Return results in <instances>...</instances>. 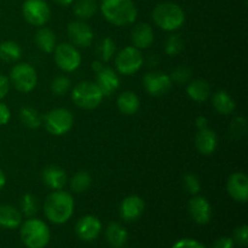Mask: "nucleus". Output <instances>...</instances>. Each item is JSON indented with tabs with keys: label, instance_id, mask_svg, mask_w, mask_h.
I'll return each instance as SVG.
<instances>
[{
	"label": "nucleus",
	"instance_id": "nucleus-1",
	"mask_svg": "<svg viewBox=\"0 0 248 248\" xmlns=\"http://www.w3.org/2000/svg\"><path fill=\"white\" fill-rule=\"evenodd\" d=\"M74 199L67 191L55 190L46 198L44 213L53 224H64L74 212Z\"/></svg>",
	"mask_w": 248,
	"mask_h": 248
},
{
	"label": "nucleus",
	"instance_id": "nucleus-2",
	"mask_svg": "<svg viewBox=\"0 0 248 248\" xmlns=\"http://www.w3.org/2000/svg\"><path fill=\"white\" fill-rule=\"evenodd\" d=\"M102 15L114 26H128L137 18V7L132 0H102Z\"/></svg>",
	"mask_w": 248,
	"mask_h": 248
},
{
	"label": "nucleus",
	"instance_id": "nucleus-3",
	"mask_svg": "<svg viewBox=\"0 0 248 248\" xmlns=\"http://www.w3.org/2000/svg\"><path fill=\"white\" fill-rule=\"evenodd\" d=\"M153 21L161 29L173 31L181 28L186 21L183 9L174 2H161L153 10Z\"/></svg>",
	"mask_w": 248,
	"mask_h": 248
},
{
	"label": "nucleus",
	"instance_id": "nucleus-4",
	"mask_svg": "<svg viewBox=\"0 0 248 248\" xmlns=\"http://www.w3.org/2000/svg\"><path fill=\"white\" fill-rule=\"evenodd\" d=\"M21 240L28 248H45L50 241V229L43 220L29 218L21 227Z\"/></svg>",
	"mask_w": 248,
	"mask_h": 248
},
{
	"label": "nucleus",
	"instance_id": "nucleus-5",
	"mask_svg": "<svg viewBox=\"0 0 248 248\" xmlns=\"http://www.w3.org/2000/svg\"><path fill=\"white\" fill-rule=\"evenodd\" d=\"M103 93L97 86V84L91 81H82L75 85L72 91V99L79 108L91 109L97 108L103 99Z\"/></svg>",
	"mask_w": 248,
	"mask_h": 248
},
{
	"label": "nucleus",
	"instance_id": "nucleus-6",
	"mask_svg": "<svg viewBox=\"0 0 248 248\" xmlns=\"http://www.w3.org/2000/svg\"><path fill=\"white\" fill-rule=\"evenodd\" d=\"M10 81L16 90L23 93L33 91L38 82V74L33 65L28 63H18L10 73Z\"/></svg>",
	"mask_w": 248,
	"mask_h": 248
},
{
	"label": "nucleus",
	"instance_id": "nucleus-7",
	"mask_svg": "<svg viewBox=\"0 0 248 248\" xmlns=\"http://www.w3.org/2000/svg\"><path fill=\"white\" fill-rule=\"evenodd\" d=\"M44 124L48 133L53 136H62L72 130L74 118L68 109L56 108L46 114Z\"/></svg>",
	"mask_w": 248,
	"mask_h": 248
},
{
	"label": "nucleus",
	"instance_id": "nucleus-8",
	"mask_svg": "<svg viewBox=\"0 0 248 248\" xmlns=\"http://www.w3.org/2000/svg\"><path fill=\"white\" fill-rule=\"evenodd\" d=\"M143 65V56L140 48L127 46L118 53L115 58V67L123 75L136 74Z\"/></svg>",
	"mask_w": 248,
	"mask_h": 248
},
{
	"label": "nucleus",
	"instance_id": "nucleus-9",
	"mask_svg": "<svg viewBox=\"0 0 248 248\" xmlns=\"http://www.w3.org/2000/svg\"><path fill=\"white\" fill-rule=\"evenodd\" d=\"M55 62L61 70L65 73H72L77 70L81 64V55L72 44L63 43L56 46Z\"/></svg>",
	"mask_w": 248,
	"mask_h": 248
},
{
	"label": "nucleus",
	"instance_id": "nucleus-10",
	"mask_svg": "<svg viewBox=\"0 0 248 248\" xmlns=\"http://www.w3.org/2000/svg\"><path fill=\"white\" fill-rule=\"evenodd\" d=\"M24 19L33 26H45L51 16V10L45 0H26L22 5Z\"/></svg>",
	"mask_w": 248,
	"mask_h": 248
},
{
	"label": "nucleus",
	"instance_id": "nucleus-11",
	"mask_svg": "<svg viewBox=\"0 0 248 248\" xmlns=\"http://www.w3.org/2000/svg\"><path fill=\"white\" fill-rule=\"evenodd\" d=\"M67 31L72 45L75 47H89L93 41V31L81 19L70 22L68 24Z\"/></svg>",
	"mask_w": 248,
	"mask_h": 248
},
{
	"label": "nucleus",
	"instance_id": "nucleus-12",
	"mask_svg": "<svg viewBox=\"0 0 248 248\" xmlns=\"http://www.w3.org/2000/svg\"><path fill=\"white\" fill-rule=\"evenodd\" d=\"M145 91L154 97L166 94L171 90L172 80L170 75L162 72H150L143 79Z\"/></svg>",
	"mask_w": 248,
	"mask_h": 248
},
{
	"label": "nucleus",
	"instance_id": "nucleus-13",
	"mask_svg": "<svg viewBox=\"0 0 248 248\" xmlns=\"http://www.w3.org/2000/svg\"><path fill=\"white\" fill-rule=\"evenodd\" d=\"M101 232V220L92 215H87L80 218L75 225V232H77L78 237L82 241H93L99 236Z\"/></svg>",
	"mask_w": 248,
	"mask_h": 248
},
{
	"label": "nucleus",
	"instance_id": "nucleus-14",
	"mask_svg": "<svg viewBox=\"0 0 248 248\" xmlns=\"http://www.w3.org/2000/svg\"><path fill=\"white\" fill-rule=\"evenodd\" d=\"M227 190L237 202L245 203L248 200V177L242 172H235L228 178Z\"/></svg>",
	"mask_w": 248,
	"mask_h": 248
},
{
	"label": "nucleus",
	"instance_id": "nucleus-15",
	"mask_svg": "<svg viewBox=\"0 0 248 248\" xmlns=\"http://www.w3.org/2000/svg\"><path fill=\"white\" fill-rule=\"evenodd\" d=\"M188 208L194 222L200 225H205L210 223L211 217H212V208H211L210 202L205 198L199 195L194 196L189 201Z\"/></svg>",
	"mask_w": 248,
	"mask_h": 248
},
{
	"label": "nucleus",
	"instance_id": "nucleus-16",
	"mask_svg": "<svg viewBox=\"0 0 248 248\" xmlns=\"http://www.w3.org/2000/svg\"><path fill=\"white\" fill-rule=\"evenodd\" d=\"M144 201L137 195L127 196L120 205V217L126 222L137 220L144 212Z\"/></svg>",
	"mask_w": 248,
	"mask_h": 248
},
{
	"label": "nucleus",
	"instance_id": "nucleus-17",
	"mask_svg": "<svg viewBox=\"0 0 248 248\" xmlns=\"http://www.w3.org/2000/svg\"><path fill=\"white\" fill-rule=\"evenodd\" d=\"M97 86L102 91L103 96H110L120 86V79L111 68H102L97 73Z\"/></svg>",
	"mask_w": 248,
	"mask_h": 248
},
{
	"label": "nucleus",
	"instance_id": "nucleus-18",
	"mask_svg": "<svg viewBox=\"0 0 248 248\" xmlns=\"http://www.w3.org/2000/svg\"><path fill=\"white\" fill-rule=\"evenodd\" d=\"M195 147L200 154H213L218 147V137L215 131L208 127L199 131L195 138Z\"/></svg>",
	"mask_w": 248,
	"mask_h": 248
},
{
	"label": "nucleus",
	"instance_id": "nucleus-19",
	"mask_svg": "<svg viewBox=\"0 0 248 248\" xmlns=\"http://www.w3.org/2000/svg\"><path fill=\"white\" fill-rule=\"evenodd\" d=\"M44 184L52 190H61L67 183V173L58 166H48L41 173Z\"/></svg>",
	"mask_w": 248,
	"mask_h": 248
},
{
	"label": "nucleus",
	"instance_id": "nucleus-20",
	"mask_svg": "<svg viewBox=\"0 0 248 248\" xmlns=\"http://www.w3.org/2000/svg\"><path fill=\"white\" fill-rule=\"evenodd\" d=\"M131 39L137 48H148L154 43V31L148 23H140L133 27Z\"/></svg>",
	"mask_w": 248,
	"mask_h": 248
},
{
	"label": "nucleus",
	"instance_id": "nucleus-21",
	"mask_svg": "<svg viewBox=\"0 0 248 248\" xmlns=\"http://www.w3.org/2000/svg\"><path fill=\"white\" fill-rule=\"evenodd\" d=\"M22 223V215L16 207L0 205V227L5 229H16Z\"/></svg>",
	"mask_w": 248,
	"mask_h": 248
},
{
	"label": "nucleus",
	"instance_id": "nucleus-22",
	"mask_svg": "<svg viewBox=\"0 0 248 248\" xmlns=\"http://www.w3.org/2000/svg\"><path fill=\"white\" fill-rule=\"evenodd\" d=\"M118 108L120 110V113H123L124 115H133V114L137 113L140 110V98H138L137 94L135 92L131 91H125L118 97Z\"/></svg>",
	"mask_w": 248,
	"mask_h": 248
},
{
	"label": "nucleus",
	"instance_id": "nucleus-23",
	"mask_svg": "<svg viewBox=\"0 0 248 248\" xmlns=\"http://www.w3.org/2000/svg\"><path fill=\"white\" fill-rule=\"evenodd\" d=\"M106 239L113 248H123L127 242L128 234L119 223H110L106 230Z\"/></svg>",
	"mask_w": 248,
	"mask_h": 248
},
{
	"label": "nucleus",
	"instance_id": "nucleus-24",
	"mask_svg": "<svg viewBox=\"0 0 248 248\" xmlns=\"http://www.w3.org/2000/svg\"><path fill=\"white\" fill-rule=\"evenodd\" d=\"M186 93L193 101L205 102L210 98L211 87L208 82L203 79H196L188 82L186 85Z\"/></svg>",
	"mask_w": 248,
	"mask_h": 248
},
{
	"label": "nucleus",
	"instance_id": "nucleus-25",
	"mask_svg": "<svg viewBox=\"0 0 248 248\" xmlns=\"http://www.w3.org/2000/svg\"><path fill=\"white\" fill-rule=\"evenodd\" d=\"M56 34L46 27H41L35 34V44L40 51L45 53H52L56 48Z\"/></svg>",
	"mask_w": 248,
	"mask_h": 248
},
{
	"label": "nucleus",
	"instance_id": "nucleus-26",
	"mask_svg": "<svg viewBox=\"0 0 248 248\" xmlns=\"http://www.w3.org/2000/svg\"><path fill=\"white\" fill-rule=\"evenodd\" d=\"M213 108L218 114L222 115H229L235 110V101L227 91H218L213 94L212 98Z\"/></svg>",
	"mask_w": 248,
	"mask_h": 248
},
{
	"label": "nucleus",
	"instance_id": "nucleus-27",
	"mask_svg": "<svg viewBox=\"0 0 248 248\" xmlns=\"http://www.w3.org/2000/svg\"><path fill=\"white\" fill-rule=\"evenodd\" d=\"M22 56L21 46L11 40L2 41L0 44V60L6 63H15Z\"/></svg>",
	"mask_w": 248,
	"mask_h": 248
},
{
	"label": "nucleus",
	"instance_id": "nucleus-28",
	"mask_svg": "<svg viewBox=\"0 0 248 248\" xmlns=\"http://www.w3.org/2000/svg\"><path fill=\"white\" fill-rule=\"evenodd\" d=\"M97 10H98V4L96 0H78L73 7L74 15L81 21L91 18Z\"/></svg>",
	"mask_w": 248,
	"mask_h": 248
},
{
	"label": "nucleus",
	"instance_id": "nucleus-29",
	"mask_svg": "<svg viewBox=\"0 0 248 248\" xmlns=\"http://www.w3.org/2000/svg\"><path fill=\"white\" fill-rule=\"evenodd\" d=\"M19 119L22 124L29 128H38L43 124V119L39 111L31 107H23L19 111Z\"/></svg>",
	"mask_w": 248,
	"mask_h": 248
},
{
	"label": "nucleus",
	"instance_id": "nucleus-30",
	"mask_svg": "<svg viewBox=\"0 0 248 248\" xmlns=\"http://www.w3.org/2000/svg\"><path fill=\"white\" fill-rule=\"evenodd\" d=\"M116 45L115 41L110 38H104L99 41L96 48V55L98 57V61L101 62H109L115 55Z\"/></svg>",
	"mask_w": 248,
	"mask_h": 248
},
{
	"label": "nucleus",
	"instance_id": "nucleus-31",
	"mask_svg": "<svg viewBox=\"0 0 248 248\" xmlns=\"http://www.w3.org/2000/svg\"><path fill=\"white\" fill-rule=\"evenodd\" d=\"M92 183V178L86 171H79L70 179V189L77 194H81L90 188Z\"/></svg>",
	"mask_w": 248,
	"mask_h": 248
},
{
	"label": "nucleus",
	"instance_id": "nucleus-32",
	"mask_svg": "<svg viewBox=\"0 0 248 248\" xmlns=\"http://www.w3.org/2000/svg\"><path fill=\"white\" fill-rule=\"evenodd\" d=\"M19 206H21V211L26 217L31 218L33 216L36 215L39 210V201L38 198L33 194H24L19 201Z\"/></svg>",
	"mask_w": 248,
	"mask_h": 248
},
{
	"label": "nucleus",
	"instance_id": "nucleus-33",
	"mask_svg": "<svg viewBox=\"0 0 248 248\" xmlns=\"http://www.w3.org/2000/svg\"><path fill=\"white\" fill-rule=\"evenodd\" d=\"M183 40H182V38L178 34H171L166 39V43H165V52L169 56H171V57L179 55L183 51Z\"/></svg>",
	"mask_w": 248,
	"mask_h": 248
},
{
	"label": "nucleus",
	"instance_id": "nucleus-34",
	"mask_svg": "<svg viewBox=\"0 0 248 248\" xmlns=\"http://www.w3.org/2000/svg\"><path fill=\"white\" fill-rule=\"evenodd\" d=\"M247 132V120L244 116H237L229 126V135L234 140H240Z\"/></svg>",
	"mask_w": 248,
	"mask_h": 248
},
{
	"label": "nucleus",
	"instance_id": "nucleus-35",
	"mask_svg": "<svg viewBox=\"0 0 248 248\" xmlns=\"http://www.w3.org/2000/svg\"><path fill=\"white\" fill-rule=\"evenodd\" d=\"M70 80L68 79L64 75H60V77H56L55 79L51 82V92H52L55 96H63V94L67 93L70 89Z\"/></svg>",
	"mask_w": 248,
	"mask_h": 248
},
{
	"label": "nucleus",
	"instance_id": "nucleus-36",
	"mask_svg": "<svg viewBox=\"0 0 248 248\" xmlns=\"http://www.w3.org/2000/svg\"><path fill=\"white\" fill-rule=\"evenodd\" d=\"M170 78L177 84H188L191 78V69L186 65H179L172 72Z\"/></svg>",
	"mask_w": 248,
	"mask_h": 248
},
{
	"label": "nucleus",
	"instance_id": "nucleus-37",
	"mask_svg": "<svg viewBox=\"0 0 248 248\" xmlns=\"http://www.w3.org/2000/svg\"><path fill=\"white\" fill-rule=\"evenodd\" d=\"M183 184L186 190L188 191L189 194H191V195H198L199 191H200L201 189L200 181H199L198 177L193 173H186V176H184Z\"/></svg>",
	"mask_w": 248,
	"mask_h": 248
},
{
	"label": "nucleus",
	"instance_id": "nucleus-38",
	"mask_svg": "<svg viewBox=\"0 0 248 248\" xmlns=\"http://www.w3.org/2000/svg\"><path fill=\"white\" fill-rule=\"evenodd\" d=\"M234 240L240 246H247L248 244V227L247 225H241L237 228L234 232Z\"/></svg>",
	"mask_w": 248,
	"mask_h": 248
},
{
	"label": "nucleus",
	"instance_id": "nucleus-39",
	"mask_svg": "<svg viewBox=\"0 0 248 248\" xmlns=\"http://www.w3.org/2000/svg\"><path fill=\"white\" fill-rule=\"evenodd\" d=\"M172 248H206L201 242L193 239H182L177 241Z\"/></svg>",
	"mask_w": 248,
	"mask_h": 248
},
{
	"label": "nucleus",
	"instance_id": "nucleus-40",
	"mask_svg": "<svg viewBox=\"0 0 248 248\" xmlns=\"http://www.w3.org/2000/svg\"><path fill=\"white\" fill-rule=\"evenodd\" d=\"M11 118V111L5 103L0 102V126L6 125Z\"/></svg>",
	"mask_w": 248,
	"mask_h": 248
},
{
	"label": "nucleus",
	"instance_id": "nucleus-41",
	"mask_svg": "<svg viewBox=\"0 0 248 248\" xmlns=\"http://www.w3.org/2000/svg\"><path fill=\"white\" fill-rule=\"evenodd\" d=\"M212 248H235V242L230 237H220L213 244Z\"/></svg>",
	"mask_w": 248,
	"mask_h": 248
},
{
	"label": "nucleus",
	"instance_id": "nucleus-42",
	"mask_svg": "<svg viewBox=\"0 0 248 248\" xmlns=\"http://www.w3.org/2000/svg\"><path fill=\"white\" fill-rule=\"evenodd\" d=\"M10 90V80L5 75L0 74V99L6 97Z\"/></svg>",
	"mask_w": 248,
	"mask_h": 248
},
{
	"label": "nucleus",
	"instance_id": "nucleus-43",
	"mask_svg": "<svg viewBox=\"0 0 248 248\" xmlns=\"http://www.w3.org/2000/svg\"><path fill=\"white\" fill-rule=\"evenodd\" d=\"M195 125L198 127V130H205V128L208 127V120L205 118V116H199L195 121Z\"/></svg>",
	"mask_w": 248,
	"mask_h": 248
},
{
	"label": "nucleus",
	"instance_id": "nucleus-44",
	"mask_svg": "<svg viewBox=\"0 0 248 248\" xmlns=\"http://www.w3.org/2000/svg\"><path fill=\"white\" fill-rule=\"evenodd\" d=\"M102 68H103V62H101V61H94V62L92 63V69H93L94 72L98 73Z\"/></svg>",
	"mask_w": 248,
	"mask_h": 248
},
{
	"label": "nucleus",
	"instance_id": "nucleus-45",
	"mask_svg": "<svg viewBox=\"0 0 248 248\" xmlns=\"http://www.w3.org/2000/svg\"><path fill=\"white\" fill-rule=\"evenodd\" d=\"M5 184H6V176H5L4 172L0 170V190H1L2 188L5 186Z\"/></svg>",
	"mask_w": 248,
	"mask_h": 248
},
{
	"label": "nucleus",
	"instance_id": "nucleus-46",
	"mask_svg": "<svg viewBox=\"0 0 248 248\" xmlns=\"http://www.w3.org/2000/svg\"><path fill=\"white\" fill-rule=\"evenodd\" d=\"M57 4L62 5V6H69V5H72L73 2H74V0H55Z\"/></svg>",
	"mask_w": 248,
	"mask_h": 248
}]
</instances>
